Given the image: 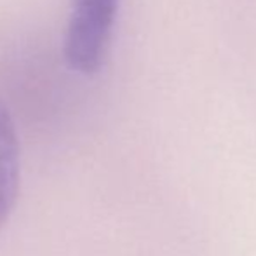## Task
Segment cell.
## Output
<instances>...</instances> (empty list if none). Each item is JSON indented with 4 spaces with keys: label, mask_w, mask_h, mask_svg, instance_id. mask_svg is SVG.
<instances>
[{
    "label": "cell",
    "mask_w": 256,
    "mask_h": 256,
    "mask_svg": "<svg viewBox=\"0 0 256 256\" xmlns=\"http://www.w3.org/2000/svg\"><path fill=\"white\" fill-rule=\"evenodd\" d=\"M120 0H72L63 37V58L80 75L104 66Z\"/></svg>",
    "instance_id": "obj_1"
},
{
    "label": "cell",
    "mask_w": 256,
    "mask_h": 256,
    "mask_svg": "<svg viewBox=\"0 0 256 256\" xmlns=\"http://www.w3.org/2000/svg\"><path fill=\"white\" fill-rule=\"evenodd\" d=\"M21 186V145L14 118L0 100V232L7 225Z\"/></svg>",
    "instance_id": "obj_2"
}]
</instances>
